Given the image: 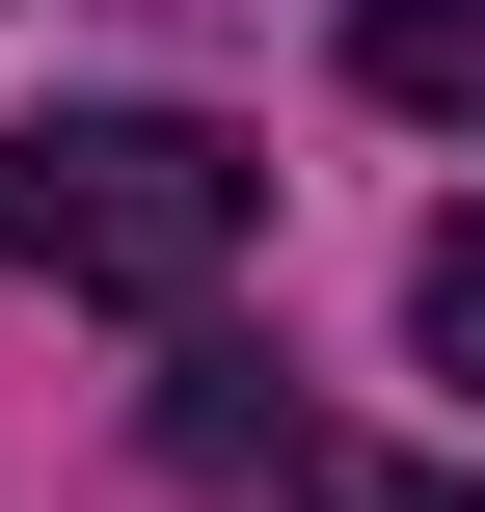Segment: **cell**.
Segmentation results:
<instances>
[{
    "label": "cell",
    "mask_w": 485,
    "mask_h": 512,
    "mask_svg": "<svg viewBox=\"0 0 485 512\" xmlns=\"http://www.w3.org/2000/svg\"><path fill=\"white\" fill-rule=\"evenodd\" d=\"M405 324H432V378H485V216H432V270H405Z\"/></svg>",
    "instance_id": "cell-5"
},
{
    "label": "cell",
    "mask_w": 485,
    "mask_h": 512,
    "mask_svg": "<svg viewBox=\"0 0 485 512\" xmlns=\"http://www.w3.org/2000/svg\"><path fill=\"white\" fill-rule=\"evenodd\" d=\"M243 243H270V162L189 135V108H27V135H0V270H27V297L189 324Z\"/></svg>",
    "instance_id": "cell-1"
},
{
    "label": "cell",
    "mask_w": 485,
    "mask_h": 512,
    "mask_svg": "<svg viewBox=\"0 0 485 512\" xmlns=\"http://www.w3.org/2000/svg\"><path fill=\"white\" fill-rule=\"evenodd\" d=\"M162 486H297V405H270L243 351H189V378H162Z\"/></svg>",
    "instance_id": "cell-2"
},
{
    "label": "cell",
    "mask_w": 485,
    "mask_h": 512,
    "mask_svg": "<svg viewBox=\"0 0 485 512\" xmlns=\"http://www.w3.org/2000/svg\"><path fill=\"white\" fill-rule=\"evenodd\" d=\"M297 512H485L459 459H351V432H297Z\"/></svg>",
    "instance_id": "cell-4"
},
{
    "label": "cell",
    "mask_w": 485,
    "mask_h": 512,
    "mask_svg": "<svg viewBox=\"0 0 485 512\" xmlns=\"http://www.w3.org/2000/svg\"><path fill=\"white\" fill-rule=\"evenodd\" d=\"M351 81L432 108V135H485V0H351Z\"/></svg>",
    "instance_id": "cell-3"
}]
</instances>
